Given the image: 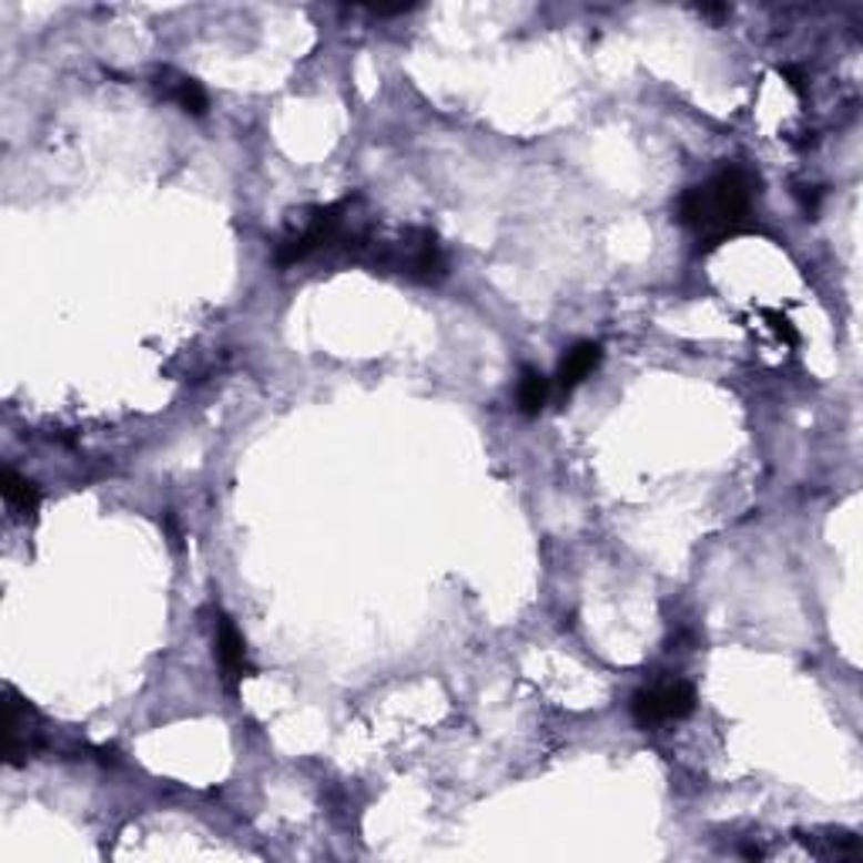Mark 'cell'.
Returning <instances> with one entry per match:
<instances>
[{"mask_svg": "<svg viewBox=\"0 0 863 863\" xmlns=\"http://www.w3.org/2000/svg\"><path fill=\"white\" fill-rule=\"evenodd\" d=\"M165 95L176 102L186 115H193V119H203L206 115V109H210V99H206V92H203V84L196 81V78H172V81H165Z\"/></svg>", "mask_w": 863, "mask_h": 863, "instance_id": "obj_7", "label": "cell"}, {"mask_svg": "<svg viewBox=\"0 0 863 863\" xmlns=\"http://www.w3.org/2000/svg\"><path fill=\"white\" fill-rule=\"evenodd\" d=\"M600 344L597 341H580V344H573V348L564 355V362H560V368H557V388L567 395V392H573L583 378H590L593 375V368L600 365Z\"/></svg>", "mask_w": 863, "mask_h": 863, "instance_id": "obj_5", "label": "cell"}, {"mask_svg": "<svg viewBox=\"0 0 863 863\" xmlns=\"http://www.w3.org/2000/svg\"><path fill=\"white\" fill-rule=\"evenodd\" d=\"M765 317H769L772 331L780 334L783 341H790V344H800V331L790 324V317H783V314H772V311H765Z\"/></svg>", "mask_w": 863, "mask_h": 863, "instance_id": "obj_8", "label": "cell"}, {"mask_svg": "<svg viewBox=\"0 0 863 863\" xmlns=\"http://www.w3.org/2000/svg\"><path fill=\"white\" fill-rule=\"evenodd\" d=\"M759 196V176L745 165H725L702 186H688L678 196V220L696 230L705 250L752 230V203Z\"/></svg>", "mask_w": 863, "mask_h": 863, "instance_id": "obj_1", "label": "cell"}, {"mask_svg": "<svg viewBox=\"0 0 863 863\" xmlns=\"http://www.w3.org/2000/svg\"><path fill=\"white\" fill-rule=\"evenodd\" d=\"M213 644H216V658H220V668H223V681L230 692H236V684L243 678H253L256 668L250 664L246 658V644H243V634L236 631V625L216 611V621H213Z\"/></svg>", "mask_w": 863, "mask_h": 863, "instance_id": "obj_3", "label": "cell"}, {"mask_svg": "<svg viewBox=\"0 0 863 863\" xmlns=\"http://www.w3.org/2000/svg\"><path fill=\"white\" fill-rule=\"evenodd\" d=\"M696 712V688L671 678V681H654L644 684L631 696V715L638 725H661V722H678Z\"/></svg>", "mask_w": 863, "mask_h": 863, "instance_id": "obj_2", "label": "cell"}, {"mask_svg": "<svg viewBox=\"0 0 863 863\" xmlns=\"http://www.w3.org/2000/svg\"><path fill=\"white\" fill-rule=\"evenodd\" d=\"M0 493H4V506L18 516V520H34L38 516V506H41V489L21 476L18 469L4 466V473H0Z\"/></svg>", "mask_w": 863, "mask_h": 863, "instance_id": "obj_4", "label": "cell"}, {"mask_svg": "<svg viewBox=\"0 0 863 863\" xmlns=\"http://www.w3.org/2000/svg\"><path fill=\"white\" fill-rule=\"evenodd\" d=\"M783 78L790 81V89H793V92H803V74H800L796 68H783Z\"/></svg>", "mask_w": 863, "mask_h": 863, "instance_id": "obj_9", "label": "cell"}, {"mask_svg": "<svg viewBox=\"0 0 863 863\" xmlns=\"http://www.w3.org/2000/svg\"><path fill=\"white\" fill-rule=\"evenodd\" d=\"M547 398H550V378L537 368H524L520 385H516V405H520V412L534 418L544 412Z\"/></svg>", "mask_w": 863, "mask_h": 863, "instance_id": "obj_6", "label": "cell"}]
</instances>
